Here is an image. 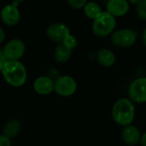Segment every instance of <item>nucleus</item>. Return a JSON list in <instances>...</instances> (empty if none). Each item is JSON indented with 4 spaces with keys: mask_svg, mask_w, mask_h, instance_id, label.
I'll return each mask as SVG.
<instances>
[{
    "mask_svg": "<svg viewBox=\"0 0 146 146\" xmlns=\"http://www.w3.org/2000/svg\"><path fill=\"white\" fill-rule=\"evenodd\" d=\"M111 116L119 126L125 127L132 125L135 118V106L133 103L127 98L118 99L112 107Z\"/></svg>",
    "mask_w": 146,
    "mask_h": 146,
    "instance_id": "nucleus-1",
    "label": "nucleus"
},
{
    "mask_svg": "<svg viewBox=\"0 0 146 146\" xmlns=\"http://www.w3.org/2000/svg\"><path fill=\"white\" fill-rule=\"evenodd\" d=\"M2 74L6 82L12 86L19 87L27 80V70L19 61H8L3 65Z\"/></svg>",
    "mask_w": 146,
    "mask_h": 146,
    "instance_id": "nucleus-2",
    "label": "nucleus"
},
{
    "mask_svg": "<svg viewBox=\"0 0 146 146\" xmlns=\"http://www.w3.org/2000/svg\"><path fill=\"white\" fill-rule=\"evenodd\" d=\"M116 19L107 11H103L100 15L93 21L92 32L99 38L110 36L115 29Z\"/></svg>",
    "mask_w": 146,
    "mask_h": 146,
    "instance_id": "nucleus-3",
    "label": "nucleus"
},
{
    "mask_svg": "<svg viewBox=\"0 0 146 146\" xmlns=\"http://www.w3.org/2000/svg\"><path fill=\"white\" fill-rule=\"evenodd\" d=\"M138 33L130 28L115 30L110 35L111 44L118 48H129L136 43Z\"/></svg>",
    "mask_w": 146,
    "mask_h": 146,
    "instance_id": "nucleus-4",
    "label": "nucleus"
},
{
    "mask_svg": "<svg viewBox=\"0 0 146 146\" xmlns=\"http://www.w3.org/2000/svg\"><path fill=\"white\" fill-rule=\"evenodd\" d=\"M128 98L133 103H146V77L138 78L130 84Z\"/></svg>",
    "mask_w": 146,
    "mask_h": 146,
    "instance_id": "nucleus-5",
    "label": "nucleus"
},
{
    "mask_svg": "<svg viewBox=\"0 0 146 146\" xmlns=\"http://www.w3.org/2000/svg\"><path fill=\"white\" fill-rule=\"evenodd\" d=\"M77 89L75 80L68 75L59 77L54 82L55 92L62 97H68L73 95Z\"/></svg>",
    "mask_w": 146,
    "mask_h": 146,
    "instance_id": "nucleus-6",
    "label": "nucleus"
},
{
    "mask_svg": "<svg viewBox=\"0 0 146 146\" xmlns=\"http://www.w3.org/2000/svg\"><path fill=\"white\" fill-rule=\"evenodd\" d=\"M3 50L8 61H19L24 55L25 45L20 39H12L6 44Z\"/></svg>",
    "mask_w": 146,
    "mask_h": 146,
    "instance_id": "nucleus-7",
    "label": "nucleus"
},
{
    "mask_svg": "<svg viewBox=\"0 0 146 146\" xmlns=\"http://www.w3.org/2000/svg\"><path fill=\"white\" fill-rule=\"evenodd\" d=\"M47 36L53 41L62 43V41L70 35V31L68 26L62 23L51 24L47 29Z\"/></svg>",
    "mask_w": 146,
    "mask_h": 146,
    "instance_id": "nucleus-8",
    "label": "nucleus"
},
{
    "mask_svg": "<svg viewBox=\"0 0 146 146\" xmlns=\"http://www.w3.org/2000/svg\"><path fill=\"white\" fill-rule=\"evenodd\" d=\"M107 12L115 18L126 15L130 9V4L127 0H110L106 5Z\"/></svg>",
    "mask_w": 146,
    "mask_h": 146,
    "instance_id": "nucleus-9",
    "label": "nucleus"
},
{
    "mask_svg": "<svg viewBox=\"0 0 146 146\" xmlns=\"http://www.w3.org/2000/svg\"><path fill=\"white\" fill-rule=\"evenodd\" d=\"M1 18L6 25L15 26L21 19V14L17 7L12 4H8L3 8L1 11Z\"/></svg>",
    "mask_w": 146,
    "mask_h": 146,
    "instance_id": "nucleus-10",
    "label": "nucleus"
},
{
    "mask_svg": "<svg viewBox=\"0 0 146 146\" xmlns=\"http://www.w3.org/2000/svg\"><path fill=\"white\" fill-rule=\"evenodd\" d=\"M121 137L125 144L127 145L134 146L140 142L141 133L135 126L129 125L123 128Z\"/></svg>",
    "mask_w": 146,
    "mask_h": 146,
    "instance_id": "nucleus-11",
    "label": "nucleus"
},
{
    "mask_svg": "<svg viewBox=\"0 0 146 146\" xmlns=\"http://www.w3.org/2000/svg\"><path fill=\"white\" fill-rule=\"evenodd\" d=\"M33 88L40 95H48L54 90V81L48 76H40L34 81Z\"/></svg>",
    "mask_w": 146,
    "mask_h": 146,
    "instance_id": "nucleus-12",
    "label": "nucleus"
},
{
    "mask_svg": "<svg viewBox=\"0 0 146 146\" xmlns=\"http://www.w3.org/2000/svg\"><path fill=\"white\" fill-rule=\"evenodd\" d=\"M97 60L101 66L110 68L115 63L116 57L115 53L111 50L104 48L98 50L97 54Z\"/></svg>",
    "mask_w": 146,
    "mask_h": 146,
    "instance_id": "nucleus-13",
    "label": "nucleus"
},
{
    "mask_svg": "<svg viewBox=\"0 0 146 146\" xmlns=\"http://www.w3.org/2000/svg\"><path fill=\"white\" fill-rule=\"evenodd\" d=\"M72 52H73V50L69 49L65 44L61 43L55 50L54 57L56 60V62L63 63V62H66L71 57Z\"/></svg>",
    "mask_w": 146,
    "mask_h": 146,
    "instance_id": "nucleus-14",
    "label": "nucleus"
},
{
    "mask_svg": "<svg viewBox=\"0 0 146 146\" xmlns=\"http://www.w3.org/2000/svg\"><path fill=\"white\" fill-rule=\"evenodd\" d=\"M83 9H84L85 15L93 21L96 18H98L100 15V14L103 12L101 6L95 2H87L85 7L83 8Z\"/></svg>",
    "mask_w": 146,
    "mask_h": 146,
    "instance_id": "nucleus-15",
    "label": "nucleus"
},
{
    "mask_svg": "<svg viewBox=\"0 0 146 146\" xmlns=\"http://www.w3.org/2000/svg\"><path fill=\"white\" fill-rule=\"evenodd\" d=\"M21 130V123L16 120L9 121L3 128V136L9 139L15 138Z\"/></svg>",
    "mask_w": 146,
    "mask_h": 146,
    "instance_id": "nucleus-16",
    "label": "nucleus"
},
{
    "mask_svg": "<svg viewBox=\"0 0 146 146\" xmlns=\"http://www.w3.org/2000/svg\"><path fill=\"white\" fill-rule=\"evenodd\" d=\"M136 12L139 18L146 21V0H140L136 5Z\"/></svg>",
    "mask_w": 146,
    "mask_h": 146,
    "instance_id": "nucleus-17",
    "label": "nucleus"
},
{
    "mask_svg": "<svg viewBox=\"0 0 146 146\" xmlns=\"http://www.w3.org/2000/svg\"><path fill=\"white\" fill-rule=\"evenodd\" d=\"M62 44H65L67 47H68L69 49H71V50H74L76 46H77V44H78V40H77V38L74 37V36H73V35H68L63 41H62Z\"/></svg>",
    "mask_w": 146,
    "mask_h": 146,
    "instance_id": "nucleus-18",
    "label": "nucleus"
},
{
    "mask_svg": "<svg viewBox=\"0 0 146 146\" xmlns=\"http://www.w3.org/2000/svg\"><path fill=\"white\" fill-rule=\"evenodd\" d=\"M86 3L87 2L86 0H68V3L73 9H83L85 5L86 4Z\"/></svg>",
    "mask_w": 146,
    "mask_h": 146,
    "instance_id": "nucleus-19",
    "label": "nucleus"
},
{
    "mask_svg": "<svg viewBox=\"0 0 146 146\" xmlns=\"http://www.w3.org/2000/svg\"><path fill=\"white\" fill-rule=\"evenodd\" d=\"M0 146H11L10 139L3 135H0Z\"/></svg>",
    "mask_w": 146,
    "mask_h": 146,
    "instance_id": "nucleus-20",
    "label": "nucleus"
},
{
    "mask_svg": "<svg viewBox=\"0 0 146 146\" xmlns=\"http://www.w3.org/2000/svg\"><path fill=\"white\" fill-rule=\"evenodd\" d=\"M6 62H8V60H7V58L4 56L3 50H0V72H2L3 68V65L5 64Z\"/></svg>",
    "mask_w": 146,
    "mask_h": 146,
    "instance_id": "nucleus-21",
    "label": "nucleus"
},
{
    "mask_svg": "<svg viewBox=\"0 0 146 146\" xmlns=\"http://www.w3.org/2000/svg\"><path fill=\"white\" fill-rule=\"evenodd\" d=\"M140 144L142 146H146V132L141 135V139H140Z\"/></svg>",
    "mask_w": 146,
    "mask_h": 146,
    "instance_id": "nucleus-22",
    "label": "nucleus"
},
{
    "mask_svg": "<svg viewBox=\"0 0 146 146\" xmlns=\"http://www.w3.org/2000/svg\"><path fill=\"white\" fill-rule=\"evenodd\" d=\"M4 38H5L4 31L3 30V28H2V27H0V43H2V42L4 40Z\"/></svg>",
    "mask_w": 146,
    "mask_h": 146,
    "instance_id": "nucleus-23",
    "label": "nucleus"
},
{
    "mask_svg": "<svg viewBox=\"0 0 146 146\" xmlns=\"http://www.w3.org/2000/svg\"><path fill=\"white\" fill-rule=\"evenodd\" d=\"M142 41L144 45L146 47V27L144 29L143 33H142Z\"/></svg>",
    "mask_w": 146,
    "mask_h": 146,
    "instance_id": "nucleus-24",
    "label": "nucleus"
},
{
    "mask_svg": "<svg viewBox=\"0 0 146 146\" xmlns=\"http://www.w3.org/2000/svg\"><path fill=\"white\" fill-rule=\"evenodd\" d=\"M139 1H140V0H137V1H130V2H128V3H129V4H130V3H132V4H136V5H137V4L139 3Z\"/></svg>",
    "mask_w": 146,
    "mask_h": 146,
    "instance_id": "nucleus-25",
    "label": "nucleus"
}]
</instances>
